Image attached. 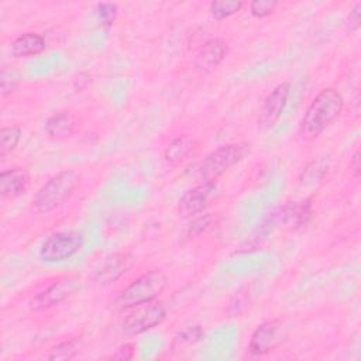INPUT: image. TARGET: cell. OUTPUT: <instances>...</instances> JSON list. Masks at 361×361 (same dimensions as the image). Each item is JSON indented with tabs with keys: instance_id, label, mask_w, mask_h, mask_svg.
I'll return each mask as SVG.
<instances>
[{
	"instance_id": "cell-1",
	"label": "cell",
	"mask_w": 361,
	"mask_h": 361,
	"mask_svg": "<svg viewBox=\"0 0 361 361\" xmlns=\"http://www.w3.org/2000/svg\"><path fill=\"white\" fill-rule=\"evenodd\" d=\"M344 109V97L336 87L322 89L306 109L300 124L299 135L303 141H314Z\"/></svg>"
},
{
	"instance_id": "cell-2",
	"label": "cell",
	"mask_w": 361,
	"mask_h": 361,
	"mask_svg": "<svg viewBox=\"0 0 361 361\" xmlns=\"http://www.w3.org/2000/svg\"><path fill=\"white\" fill-rule=\"evenodd\" d=\"M168 286V276L159 269H151L140 275L130 285L121 289L110 306L116 312H126L138 305L155 300Z\"/></svg>"
},
{
	"instance_id": "cell-3",
	"label": "cell",
	"mask_w": 361,
	"mask_h": 361,
	"mask_svg": "<svg viewBox=\"0 0 361 361\" xmlns=\"http://www.w3.org/2000/svg\"><path fill=\"white\" fill-rule=\"evenodd\" d=\"M251 152L250 142H231L212 151L203 161L188 169L190 178L199 182H214L231 166L243 161Z\"/></svg>"
},
{
	"instance_id": "cell-4",
	"label": "cell",
	"mask_w": 361,
	"mask_h": 361,
	"mask_svg": "<svg viewBox=\"0 0 361 361\" xmlns=\"http://www.w3.org/2000/svg\"><path fill=\"white\" fill-rule=\"evenodd\" d=\"M80 182V173L75 169H63L49 178L35 193L32 206L39 213H49L62 206Z\"/></svg>"
},
{
	"instance_id": "cell-5",
	"label": "cell",
	"mask_w": 361,
	"mask_h": 361,
	"mask_svg": "<svg viewBox=\"0 0 361 361\" xmlns=\"http://www.w3.org/2000/svg\"><path fill=\"white\" fill-rule=\"evenodd\" d=\"M85 244V237L79 231H58L47 237L38 257L44 262H62L78 254Z\"/></svg>"
},
{
	"instance_id": "cell-6",
	"label": "cell",
	"mask_w": 361,
	"mask_h": 361,
	"mask_svg": "<svg viewBox=\"0 0 361 361\" xmlns=\"http://www.w3.org/2000/svg\"><path fill=\"white\" fill-rule=\"evenodd\" d=\"M165 317V306L161 302L151 300L133 307L131 312L124 317L121 329L126 336H138L161 324Z\"/></svg>"
},
{
	"instance_id": "cell-7",
	"label": "cell",
	"mask_w": 361,
	"mask_h": 361,
	"mask_svg": "<svg viewBox=\"0 0 361 361\" xmlns=\"http://www.w3.org/2000/svg\"><path fill=\"white\" fill-rule=\"evenodd\" d=\"M80 289V282L72 276H63L54 281L44 290L35 295L28 302V309L31 312H39L44 309H49L65 302L68 298L75 295Z\"/></svg>"
},
{
	"instance_id": "cell-8",
	"label": "cell",
	"mask_w": 361,
	"mask_h": 361,
	"mask_svg": "<svg viewBox=\"0 0 361 361\" xmlns=\"http://www.w3.org/2000/svg\"><path fill=\"white\" fill-rule=\"evenodd\" d=\"M285 337V326L281 319H269L252 331L248 350L255 355H265L276 348Z\"/></svg>"
},
{
	"instance_id": "cell-9",
	"label": "cell",
	"mask_w": 361,
	"mask_h": 361,
	"mask_svg": "<svg viewBox=\"0 0 361 361\" xmlns=\"http://www.w3.org/2000/svg\"><path fill=\"white\" fill-rule=\"evenodd\" d=\"M289 93H290L289 82H282L276 85L268 93L258 114V128L261 131H267L278 123L286 106Z\"/></svg>"
},
{
	"instance_id": "cell-10",
	"label": "cell",
	"mask_w": 361,
	"mask_h": 361,
	"mask_svg": "<svg viewBox=\"0 0 361 361\" xmlns=\"http://www.w3.org/2000/svg\"><path fill=\"white\" fill-rule=\"evenodd\" d=\"M135 264L131 252H113L104 257L93 272V281L99 285H110L120 279Z\"/></svg>"
},
{
	"instance_id": "cell-11",
	"label": "cell",
	"mask_w": 361,
	"mask_h": 361,
	"mask_svg": "<svg viewBox=\"0 0 361 361\" xmlns=\"http://www.w3.org/2000/svg\"><path fill=\"white\" fill-rule=\"evenodd\" d=\"M214 195V182H200L180 196L178 202V213L182 217H193L203 212Z\"/></svg>"
},
{
	"instance_id": "cell-12",
	"label": "cell",
	"mask_w": 361,
	"mask_h": 361,
	"mask_svg": "<svg viewBox=\"0 0 361 361\" xmlns=\"http://www.w3.org/2000/svg\"><path fill=\"white\" fill-rule=\"evenodd\" d=\"M228 48L223 38H212L204 42L195 56L193 66L196 71L207 73L216 69L227 56Z\"/></svg>"
},
{
	"instance_id": "cell-13",
	"label": "cell",
	"mask_w": 361,
	"mask_h": 361,
	"mask_svg": "<svg viewBox=\"0 0 361 361\" xmlns=\"http://www.w3.org/2000/svg\"><path fill=\"white\" fill-rule=\"evenodd\" d=\"M30 185L27 169L14 166L0 173V193L3 199H16L24 195Z\"/></svg>"
},
{
	"instance_id": "cell-14",
	"label": "cell",
	"mask_w": 361,
	"mask_h": 361,
	"mask_svg": "<svg viewBox=\"0 0 361 361\" xmlns=\"http://www.w3.org/2000/svg\"><path fill=\"white\" fill-rule=\"evenodd\" d=\"M76 127H78L76 116L71 111L63 110L49 116L45 121L44 130L51 138L63 140L73 135Z\"/></svg>"
},
{
	"instance_id": "cell-15",
	"label": "cell",
	"mask_w": 361,
	"mask_h": 361,
	"mask_svg": "<svg viewBox=\"0 0 361 361\" xmlns=\"http://www.w3.org/2000/svg\"><path fill=\"white\" fill-rule=\"evenodd\" d=\"M45 49V39L37 32H24L10 44V52L16 58L38 55Z\"/></svg>"
},
{
	"instance_id": "cell-16",
	"label": "cell",
	"mask_w": 361,
	"mask_h": 361,
	"mask_svg": "<svg viewBox=\"0 0 361 361\" xmlns=\"http://www.w3.org/2000/svg\"><path fill=\"white\" fill-rule=\"evenodd\" d=\"M195 148H196V142L193 138L188 135H179L171 140L169 144L165 147L164 158L168 165L178 166L192 155Z\"/></svg>"
},
{
	"instance_id": "cell-17",
	"label": "cell",
	"mask_w": 361,
	"mask_h": 361,
	"mask_svg": "<svg viewBox=\"0 0 361 361\" xmlns=\"http://www.w3.org/2000/svg\"><path fill=\"white\" fill-rule=\"evenodd\" d=\"M330 159L327 157H319L312 159L300 172L298 183L302 188H309L319 183L329 172Z\"/></svg>"
},
{
	"instance_id": "cell-18",
	"label": "cell",
	"mask_w": 361,
	"mask_h": 361,
	"mask_svg": "<svg viewBox=\"0 0 361 361\" xmlns=\"http://www.w3.org/2000/svg\"><path fill=\"white\" fill-rule=\"evenodd\" d=\"M313 217V207L309 199L288 202V227L299 228L306 226Z\"/></svg>"
},
{
	"instance_id": "cell-19",
	"label": "cell",
	"mask_w": 361,
	"mask_h": 361,
	"mask_svg": "<svg viewBox=\"0 0 361 361\" xmlns=\"http://www.w3.org/2000/svg\"><path fill=\"white\" fill-rule=\"evenodd\" d=\"M21 138V128L17 124L4 126L0 130V157L4 158L8 152L14 151Z\"/></svg>"
},
{
	"instance_id": "cell-20",
	"label": "cell",
	"mask_w": 361,
	"mask_h": 361,
	"mask_svg": "<svg viewBox=\"0 0 361 361\" xmlns=\"http://www.w3.org/2000/svg\"><path fill=\"white\" fill-rule=\"evenodd\" d=\"M244 7V1L241 0H214L209 4V11L213 18L224 20Z\"/></svg>"
},
{
	"instance_id": "cell-21",
	"label": "cell",
	"mask_w": 361,
	"mask_h": 361,
	"mask_svg": "<svg viewBox=\"0 0 361 361\" xmlns=\"http://www.w3.org/2000/svg\"><path fill=\"white\" fill-rule=\"evenodd\" d=\"M204 336V330L202 329V326L196 324V326H189L183 330H180L172 341V347H186V345H193L197 341H200Z\"/></svg>"
},
{
	"instance_id": "cell-22",
	"label": "cell",
	"mask_w": 361,
	"mask_h": 361,
	"mask_svg": "<svg viewBox=\"0 0 361 361\" xmlns=\"http://www.w3.org/2000/svg\"><path fill=\"white\" fill-rule=\"evenodd\" d=\"M78 354V344L76 340H66L55 347L51 348V351L47 354L48 360H71Z\"/></svg>"
},
{
	"instance_id": "cell-23",
	"label": "cell",
	"mask_w": 361,
	"mask_h": 361,
	"mask_svg": "<svg viewBox=\"0 0 361 361\" xmlns=\"http://www.w3.org/2000/svg\"><path fill=\"white\" fill-rule=\"evenodd\" d=\"M212 223V214L204 213V214H196L192 217V220L188 223L185 228V237L186 240H192L200 233H203Z\"/></svg>"
},
{
	"instance_id": "cell-24",
	"label": "cell",
	"mask_w": 361,
	"mask_h": 361,
	"mask_svg": "<svg viewBox=\"0 0 361 361\" xmlns=\"http://www.w3.org/2000/svg\"><path fill=\"white\" fill-rule=\"evenodd\" d=\"M278 6L279 3L276 0H254L248 4L250 13L255 18H265L271 16Z\"/></svg>"
},
{
	"instance_id": "cell-25",
	"label": "cell",
	"mask_w": 361,
	"mask_h": 361,
	"mask_svg": "<svg viewBox=\"0 0 361 361\" xmlns=\"http://www.w3.org/2000/svg\"><path fill=\"white\" fill-rule=\"evenodd\" d=\"M96 11H97V17H99L100 23L104 27L113 25V23L117 18V14H118L117 4H114V3H99L96 6Z\"/></svg>"
},
{
	"instance_id": "cell-26",
	"label": "cell",
	"mask_w": 361,
	"mask_h": 361,
	"mask_svg": "<svg viewBox=\"0 0 361 361\" xmlns=\"http://www.w3.org/2000/svg\"><path fill=\"white\" fill-rule=\"evenodd\" d=\"M18 83V76L7 69H3L0 73V93L3 97H6L7 94L13 93L17 87Z\"/></svg>"
},
{
	"instance_id": "cell-27",
	"label": "cell",
	"mask_w": 361,
	"mask_h": 361,
	"mask_svg": "<svg viewBox=\"0 0 361 361\" xmlns=\"http://www.w3.org/2000/svg\"><path fill=\"white\" fill-rule=\"evenodd\" d=\"M247 305H248V295H247V292L238 290V292H235V295L230 300L227 312L231 316H238L245 309Z\"/></svg>"
},
{
	"instance_id": "cell-28",
	"label": "cell",
	"mask_w": 361,
	"mask_h": 361,
	"mask_svg": "<svg viewBox=\"0 0 361 361\" xmlns=\"http://www.w3.org/2000/svg\"><path fill=\"white\" fill-rule=\"evenodd\" d=\"M92 75L87 71H80L72 76V87L75 92H83L92 85Z\"/></svg>"
},
{
	"instance_id": "cell-29",
	"label": "cell",
	"mask_w": 361,
	"mask_h": 361,
	"mask_svg": "<svg viewBox=\"0 0 361 361\" xmlns=\"http://www.w3.org/2000/svg\"><path fill=\"white\" fill-rule=\"evenodd\" d=\"M360 20H361V1L355 3L354 7L350 10L347 18H345V27L348 31H357L360 28Z\"/></svg>"
},
{
	"instance_id": "cell-30",
	"label": "cell",
	"mask_w": 361,
	"mask_h": 361,
	"mask_svg": "<svg viewBox=\"0 0 361 361\" xmlns=\"http://www.w3.org/2000/svg\"><path fill=\"white\" fill-rule=\"evenodd\" d=\"M134 357V345L130 344V343H126L123 344L117 351L116 354L111 357L113 360H121V361H127V360H131Z\"/></svg>"
},
{
	"instance_id": "cell-31",
	"label": "cell",
	"mask_w": 361,
	"mask_h": 361,
	"mask_svg": "<svg viewBox=\"0 0 361 361\" xmlns=\"http://www.w3.org/2000/svg\"><path fill=\"white\" fill-rule=\"evenodd\" d=\"M350 171L353 172V176L355 179H360V175H361V154L360 151L357 149L354 152V155L351 157V161H350Z\"/></svg>"
}]
</instances>
